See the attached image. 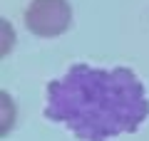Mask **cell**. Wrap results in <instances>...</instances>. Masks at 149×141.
<instances>
[{
  "mask_svg": "<svg viewBox=\"0 0 149 141\" xmlns=\"http://www.w3.org/2000/svg\"><path fill=\"white\" fill-rule=\"evenodd\" d=\"M3 104H5V124H3V134L10 129V121H13V104H10V97L3 92Z\"/></svg>",
  "mask_w": 149,
  "mask_h": 141,
  "instance_id": "cell-3",
  "label": "cell"
},
{
  "mask_svg": "<svg viewBox=\"0 0 149 141\" xmlns=\"http://www.w3.org/2000/svg\"><path fill=\"white\" fill-rule=\"evenodd\" d=\"M45 116L80 141H109L147 121L149 99L139 77L127 67L72 64L47 84Z\"/></svg>",
  "mask_w": 149,
  "mask_h": 141,
  "instance_id": "cell-1",
  "label": "cell"
},
{
  "mask_svg": "<svg viewBox=\"0 0 149 141\" xmlns=\"http://www.w3.org/2000/svg\"><path fill=\"white\" fill-rule=\"evenodd\" d=\"M72 10L67 0H32L25 10V25L37 37H57L70 27Z\"/></svg>",
  "mask_w": 149,
  "mask_h": 141,
  "instance_id": "cell-2",
  "label": "cell"
}]
</instances>
